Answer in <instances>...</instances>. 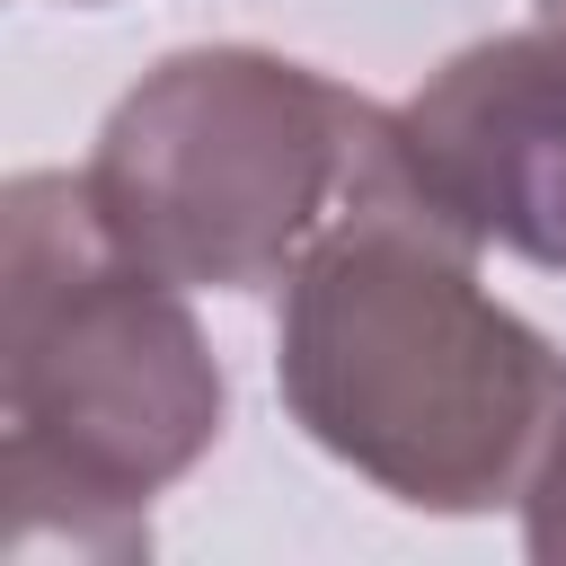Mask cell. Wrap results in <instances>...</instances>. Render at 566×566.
Instances as JSON below:
<instances>
[{"label": "cell", "instance_id": "2", "mask_svg": "<svg viewBox=\"0 0 566 566\" xmlns=\"http://www.w3.org/2000/svg\"><path fill=\"white\" fill-rule=\"evenodd\" d=\"M274 389L292 424L380 495L486 513L522 495L566 363L478 283V239L424 212V195H371L292 265Z\"/></svg>", "mask_w": 566, "mask_h": 566}, {"label": "cell", "instance_id": "3", "mask_svg": "<svg viewBox=\"0 0 566 566\" xmlns=\"http://www.w3.org/2000/svg\"><path fill=\"white\" fill-rule=\"evenodd\" d=\"M97 221L186 292H265L371 195H416L398 159V106L265 53L186 44L159 53L80 168Z\"/></svg>", "mask_w": 566, "mask_h": 566}, {"label": "cell", "instance_id": "1", "mask_svg": "<svg viewBox=\"0 0 566 566\" xmlns=\"http://www.w3.org/2000/svg\"><path fill=\"white\" fill-rule=\"evenodd\" d=\"M230 389L186 283L142 265L71 168L0 195V495L9 557H150V495L221 442Z\"/></svg>", "mask_w": 566, "mask_h": 566}, {"label": "cell", "instance_id": "6", "mask_svg": "<svg viewBox=\"0 0 566 566\" xmlns=\"http://www.w3.org/2000/svg\"><path fill=\"white\" fill-rule=\"evenodd\" d=\"M539 18H566V0H539Z\"/></svg>", "mask_w": 566, "mask_h": 566}, {"label": "cell", "instance_id": "5", "mask_svg": "<svg viewBox=\"0 0 566 566\" xmlns=\"http://www.w3.org/2000/svg\"><path fill=\"white\" fill-rule=\"evenodd\" d=\"M522 548L539 566H566V398H557V416L539 433V460L522 478Z\"/></svg>", "mask_w": 566, "mask_h": 566}, {"label": "cell", "instance_id": "4", "mask_svg": "<svg viewBox=\"0 0 566 566\" xmlns=\"http://www.w3.org/2000/svg\"><path fill=\"white\" fill-rule=\"evenodd\" d=\"M398 159L460 239L566 274V18L460 44L398 106Z\"/></svg>", "mask_w": 566, "mask_h": 566}]
</instances>
